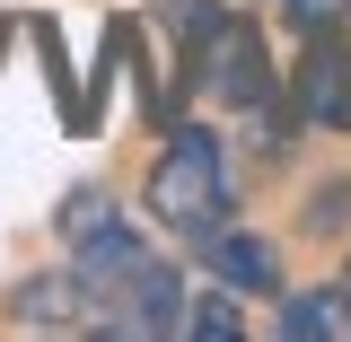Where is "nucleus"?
<instances>
[{
	"mask_svg": "<svg viewBox=\"0 0 351 342\" xmlns=\"http://www.w3.org/2000/svg\"><path fill=\"white\" fill-rule=\"evenodd\" d=\"M343 9H351V0H343Z\"/></svg>",
	"mask_w": 351,
	"mask_h": 342,
	"instance_id": "9b49d317",
	"label": "nucleus"
},
{
	"mask_svg": "<svg viewBox=\"0 0 351 342\" xmlns=\"http://www.w3.org/2000/svg\"><path fill=\"white\" fill-rule=\"evenodd\" d=\"M193 263L211 272L219 290H237V299H281V290H290V281H281V246L255 237V228H237V219L211 228V237L193 246Z\"/></svg>",
	"mask_w": 351,
	"mask_h": 342,
	"instance_id": "f03ea898",
	"label": "nucleus"
},
{
	"mask_svg": "<svg viewBox=\"0 0 351 342\" xmlns=\"http://www.w3.org/2000/svg\"><path fill=\"white\" fill-rule=\"evenodd\" d=\"M141 211L158 219L184 255H193L211 228H228V141H219L211 123H176L167 149L141 175Z\"/></svg>",
	"mask_w": 351,
	"mask_h": 342,
	"instance_id": "f257e3e1",
	"label": "nucleus"
},
{
	"mask_svg": "<svg viewBox=\"0 0 351 342\" xmlns=\"http://www.w3.org/2000/svg\"><path fill=\"white\" fill-rule=\"evenodd\" d=\"M9 325H36V334H97V299H88V281L62 263V272H36V281H18V299H9Z\"/></svg>",
	"mask_w": 351,
	"mask_h": 342,
	"instance_id": "20e7f679",
	"label": "nucleus"
},
{
	"mask_svg": "<svg viewBox=\"0 0 351 342\" xmlns=\"http://www.w3.org/2000/svg\"><path fill=\"white\" fill-rule=\"evenodd\" d=\"M184 334H202V342L246 334V299H237V290H193V299H184Z\"/></svg>",
	"mask_w": 351,
	"mask_h": 342,
	"instance_id": "423d86ee",
	"label": "nucleus"
},
{
	"mask_svg": "<svg viewBox=\"0 0 351 342\" xmlns=\"http://www.w3.org/2000/svg\"><path fill=\"white\" fill-rule=\"evenodd\" d=\"M343 299H351V263H343Z\"/></svg>",
	"mask_w": 351,
	"mask_h": 342,
	"instance_id": "9d476101",
	"label": "nucleus"
},
{
	"mask_svg": "<svg viewBox=\"0 0 351 342\" xmlns=\"http://www.w3.org/2000/svg\"><path fill=\"white\" fill-rule=\"evenodd\" d=\"M325 123H334V132H351V71H343V88H334V106H325Z\"/></svg>",
	"mask_w": 351,
	"mask_h": 342,
	"instance_id": "1a4fd4ad",
	"label": "nucleus"
},
{
	"mask_svg": "<svg viewBox=\"0 0 351 342\" xmlns=\"http://www.w3.org/2000/svg\"><path fill=\"white\" fill-rule=\"evenodd\" d=\"M202 80H211V97L228 114H263V106H272V53H263V36L246 18H228L211 36V71H202Z\"/></svg>",
	"mask_w": 351,
	"mask_h": 342,
	"instance_id": "7ed1b4c3",
	"label": "nucleus"
},
{
	"mask_svg": "<svg viewBox=\"0 0 351 342\" xmlns=\"http://www.w3.org/2000/svg\"><path fill=\"white\" fill-rule=\"evenodd\" d=\"M246 9H272V18H290V27H325V18H343V0H246Z\"/></svg>",
	"mask_w": 351,
	"mask_h": 342,
	"instance_id": "6e6552de",
	"label": "nucleus"
},
{
	"mask_svg": "<svg viewBox=\"0 0 351 342\" xmlns=\"http://www.w3.org/2000/svg\"><path fill=\"white\" fill-rule=\"evenodd\" d=\"M272 334H281V342H334V334H351V299H343V281L281 290V299H272Z\"/></svg>",
	"mask_w": 351,
	"mask_h": 342,
	"instance_id": "39448f33",
	"label": "nucleus"
},
{
	"mask_svg": "<svg viewBox=\"0 0 351 342\" xmlns=\"http://www.w3.org/2000/svg\"><path fill=\"white\" fill-rule=\"evenodd\" d=\"M299 228H307V237H351V175H325V184L307 193Z\"/></svg>",
	"mask_w": 351,
	"mask_h": 342,
	"instance_id": "0eeeda50",
	"label": "nucleus"
}]
</instances>
